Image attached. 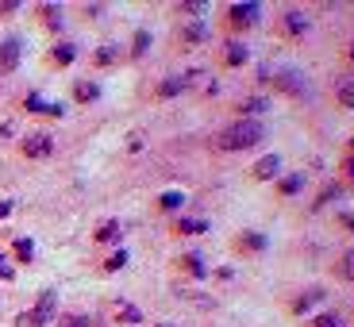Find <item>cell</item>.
Wrapping results in <instances>:
<instances>
[{
	"mask_svg": "<svg viewBox=\"0 0 354 327\" xmlns=\"http://www.w3.org/2000/svg\"><path fill=\"white\" fill-rule=\"evenodd\" d=\"M258 142H266V124L262 120H231V124L216 135V151L239 154V151H254Z\"/></svg>",
	"mask_w": 354,
	"mask_h": 327,
	"instance_id": "cell-1",
	"label": "cell"
},
{
	"mask_svg": "<svg viewBox=\"0 0 354 327\" xmlns=\"http://www.w3.org/2000/svg\"><path fill=\"white\" fill-rule=\"evenodd\" d=\"M258 81H262V85H274L277 93H285L289 100H312L308 73H304L301 66H262Z\"/></svg>",
	"mask_w": 354,
	"mask_h": 327,
	"instance_id": "cell-2",
	"label": "cell"
},
{
	"mask_svg": "<svg viewBox=\"0 0 354 327\" xmlns=\"http://www.w3.org/2000/svg\"><path fill=\"white\" fill-rule=\"evenodd\" d=\"M258 24H262V4H254V0H239V4H227L223 8V31L231 39H243Z\"/></svg>",
	"mask_w": 354,
	"mask_h": 327,
	"instance_id": "cell-3",
	"label": "cell"
},
{
	"mask_svg": "<svg viewBox=\"0 0 354 327\" xmlns=\"http://www.w3.org/2000/svg\"><path fill=\"white\" fill-rule=\"evenodd\" d=\"M277 27H281L285 39H304L312 31V16L304 8H285L281 19H277Z\"/></svg>",
	"mask_w": 354,
	"mask_h": 327,
	"instance_id": "cell-4",
	"label": "cell"
},
{
	"mask_svg": "<svg viewBox=\"0 0 354 327\" xmlns=\"http://www.w3.org/2000/svg\"><path fill=\"white\" fill-rule=\"evenodd\" d=\"M231 247L239 250L243 258H254V254H262V250L270 247V239H266L262 231H239V235L231 239Z\"/></svg>",
	"mask_w": 354,
	"mask_h": 327,
	"instance_id": "cell-5",
	"label": "cell"
},
{
	"mask_svg": "<svg viewBox=\"0 0 354 327\" xmlns=\"http://www.w3.org/2000/svg\"><path fill=\"white\" fill-rule=\"evenodd\" d=\"M19 151H24L27 158H50V154H54V139L46 131H31L24 142H19Z\"/></svg>",
	"mask_w": 354,
	"mask_h": 327,
	"instance_id": "cell-6",
	"label": "cell"
},
{
	"mask_svg": "<svg viewBox=\"0 0 354 327\" xmlns=\"http://www.w3.org/2000/svg\"><path fill=\"white\" fill-rule=\"evenodd\" d=\"M220 62L227 66V70H239V66H247V62H250V46L243 43V39H227V43H223Z\"/></svg>",
	"mask_w": 354,
	"mask_h": 327,
	"instance_id": "cell-7",
	"label": "cell"
},
{
	"mask_svg": "<svg viewBox=\"0 0 354 327\" xmlns=\"http://www.w3.org/2000/svg\"><path fill=\"white\" fill-rule=\"evenodd\" d=\"M324 301H328V292L319 289V285H312V289L297 292V301L289 304V312H292V316H308V312L316 308V304H324Z\"/></svg>",
	"mask_w": 354,
	"mask_h": 327,
	"instance_id": "cell-8",
	"label": "cell"
},
{
	"mask_svg": "<svg viewBox=\"0 0 354 327\" xmlns=\"http://www.w3.org/2000/svg\"><path fill=\"white\" fill-rule=\"evenodd\" d=\"M250 177H254V181H277V177H281V154H262V158L250 166Z\"/></svg>",
	"mask_w": 354,
	"mask_h": 327,
	"instance_id": "cell-9",
	"label": "cell"
},
{
	"mask_svg": "<svg viewBox=\"0 0 354 327\" xmlns=\"http://www.w3.org/2000/svg\"><path fill=\"white\" fill-rule=\"evenodd\" d=\"M19 54H24V43L16 35L0 39V73H12L19 66Z\"/></svg>",
	"mask_w": 354,
	"mask_h": 327,
	"instance_id": "cell-10",
	"label": "cell"
},
{
	"mask_svg": "<svg viewBox=\"0 0 354 327\" xmlns=\"http://www.w3.org/2000/svg\"><path fill=\"white\" fill-rule=\"evenodd\" d=\"M177 270H181V274H189V277H196V281H204V277H208V265H204V258L196 254V250H189V254L177 258Z\"/></svg>",
	"mask_w": 354,
	"mask_h": 327,
	"instance_id": "cell-11",
	"label": "cell"
},
{
	"mask_svg": "<svg viewBox=\"0 0 354 327\" xmlns=\"http://www.w3.org/2000/svg\"><path fill=\"white\" fill-rule=\"evenodd\" d=\"M208 39V24L204 19H185V27H181V43L185 46H196Z\"/></svg>",
	"mask_w": 354,
	"mask_h": 327,
	"instance_id": "cell-12",
	"label": "cell"
},
{
	"mask_svg": "<svg viewBox=\"0 0 354 327\" xmlns=\"http://www.w3.org/2000/svg\"><path fill=\"white\" fill-rule=\"evenodd\" d=\"M193 77H196V73H185V77H166L158 88H154V93H158V100H169V97H177V93H185Z\"/></svg>",
	"mask_w": 354,
	"mask_h": 327,
	"instance_id": "cell-13",
	"label": "cell"
},
{
	"mask_svg": "<svg viewBox=\"0 0 354 327\" xmlns=\"http://www.w3.org/2000/svg\"><path fill=\"white\" fill-rule=\"evenodd\" d=\"M274 189H277V196H297L304 189V169H301V174H281L274 181Z\"/></svg>",
	"mask_w": 354,
	"mask_h": 327,
	"instance_id": "cell-14",
	"label": "cell"
},
{
	"mask_svg": "<svg viewBox=\"0 0 354 327\" xmlns=\"http://www.w3.org/2000/svg\"><path fill=\"white\" fill-rule=\"evenodd\" d=\"M27 112H39V115H66V104H62V100L46 104L39 93H31V97H27Z\"/></svg>",
	"mask_w": 354,
	"mask_h": 327,
	"instance_id": "cell-15",
	"label": "cell"
},
{
	"mask_svg": "<svg viewBox=\"0 0 354 327\" xmlns=\"http://www.w3.org/2000/svg\"><path fill=\"white\" fill-rule=\"evenodd\" d=\"M335 100L343 108H351L354 112V73H343V77H335Z\"/></svg>",
	"mask_w": 354,
	"mask_h": 327,
	"instance_id": "cell-16",
	"label": "cell"
},
{
	"mask_svg": "<svg viewBox=\"0 0 354 327\" xmlns=\"http://www.w3.org/2000/svg\"><path fill=\"white\" fill-rule=\"evenodd\" d=\"M262 112H270V100H266V97H247V100H239V120H258Z\"/></svg>",
	"mask_w": 354,
	"mask_h": 327,
	"instance_id": "cell-17",
	"label": "cell"
},
{
	"mask_svg": "<svg viewBox=\"0 0 354 327\" xmlns=\"http://www.w3.org/2000/svg\"><path fill=\"white\" fill-rule=\"evenodd\" d=\"M35 312L46 319V324H50V319H54V312H58V292H54V289H43V292H39Z\"/></svg>",
	"mask_w": 354,
	"mask_h": 327,
	"instance_id": "cell-18",
	"label": "cell"
},
{
	"mask_svg": "<svg viewBox=\"0 0 354 327\" xmlns=\"http://www.w3.org/2000/svg\"><path fill=\"white\" fill-rule=\"evenodd\" d=\"M97 97H100L97 81H77V85H73V100H77V104H93Z\"/></svg>",
	"mask_w": 354,
	"mask_h": 327,
	"instance_id": "cell-19",
	"label": "cell"
},
{
	"mask_svg": "<svg viewBox=\"0 0 354 327\" xmlns=\"http://www.w3.org/2000/svg\"><path fill=\"white\" fill-rule=\"evenodd\" d=\"M185 208V193L181 189H169V193L158 196V212H181Z\"/></svg>",
	"mask_w": 354,
	"mask_h": 327,
	"instance_id": "cell-20",
	"label": "cell"
},
{
	"mask_svg": "<svg viewBox=\"0 0 354 327\" xmlns=\"http://www.w3.org/2000/svg\"><path fill=\"white\" fill-rule=\"evenodd\" d=\"M174 227H177V235H208V220H189V216H181Z\"/></svg>",
	"mask_w": 354,
	"mask_h": 327,
	"instance_id": "cell-21",
	"label": "cell"
},
{
	"mask_svg": "<svg viewBox=\"0 0 354 327\" xmlns=\"http://www.w3.org/2000/svg\"><path fill=\"white\" fill-rule=\"evenodd\" d=\"M73 58H77V46H73V43H58V46L50 50V62H54V66H70Z\"/></svg>",
	"mask_w": 354,
	"mask_h": 327,
	"instance_id": "cell-22",
	"label": "cell"
},
{
	"mask_svg": "<svg viewBox=\"0 0 354 327\" xmlns=\"http://www.w3.org/2000/svg\"><path fill=\"white\" fill-rule=\"evenodd\" d=\"M120 231H124V227H120V220H104L93 239H97V243H115V239H120Z\"/></svg>",
	"mask_w": 354,
	"mask_h": 327,
	"instance_id": "cell-23",
	"label": "cell"
},
{
	"mask_svg": "<svg viewBox=\"0 0 354 327\" xmlns=\"http://www.w3.org/2000/svg\"><path fill=\"white\" fill-rule=\"evenodd\" d=\"M343 193H346V189L339 185V181H331V185H328V189H324V193L316 196V204H312V208H316V212H319V208H328L331 200H339V196H343Z\"/></svg>",
	"mask_w": 354,
	"mask_h": 327,
	"instance_id": "cell-24",
	"label": "cell"
},
{
	"mask_svg": "<svg viewBox=\"0 0 354 327\" xmlns=\"http://www.w3.org/2000/svg\"><path fill=\"white\" fill-rule=\"evenodd\" d=\"M39 16H43V24L50 27V31H58V27H62V8H58V4H43V8H39Z\"/></svg>",
	"mask_w": 354,
	"mask_h": 327,
	"instance_id": "cell-25",
	"label": "cell"
},
{
	"mask_svg": "<svg viewBox=\"0 0 354 327\" xmlns=\"http://www.w3.org/2000/svg\"><path fill=\"white\" fill-rule=\"evenodd\" d=\"M308 327H343V316H339V312H319V316H312V324Z\"/></svg>",
	"mask_w": 354,
	"mask_h": 327,
	"instance_id": "cell-26",
	"label": "cell"
},
{
	"mask_svg": "<svg viewBox=\"0 0 354 327\" xmlns=\"http://www.w3.org/2000/svg\"><path fill=\"white\" fill-rule=\"evenodd\" d=\"M339 277L354 285V247H351V250H343V258H339Z\"/></svg>",
	"mask_w": 354,
	"mask_h": 327,
	"instance_id": "cell-27",
	"label": "cell"
},
{
	"mask_svg": "<svg viewBox=\"0 0 354 327\" xmlns=\"http://www.w3.org/2000/svg\"><path fill=\"white\" fill-rule=\"evenodd\" d=\"M16 327H46V319L31 308V312H19V316H16Z\"/></svg>",
	"mask_w": 354,
	"mask_h": 327,
	"instance_id": "cell-28",
	"label": "cell"
},
{
	"mask_svg": "<svg viewBox=\"0 0 354 327\" xmlns=\"http://www.w3.org/2000/svg\"><path fill=\"white\" fill-rule=\"evenodd\" d=\"M151 50V31H135V43H131V54L142 58V54Z\"/></svg>",
	"mask_w": 354,
	"mask_h": 327,
	"instance_id": "cell-29",
	"label": "cell"
},
{
	"mask_svg": "<svg viewBox=\"0 0 354 327\" xmlns=\"http://www.w3.org/2000/svg\"><path fill=\"white\" fill-rule=\"evenodd\" d=\"M12 250H16L19 262H31V258H35V243H31V239H16V247H12Z\"/></svg>",
	"mask_w": 354,
	"mask_h": 327,
	"instance_id": "cell-30",
	"label": "cell"
},
{
	"mask_svg": "<svg viewBox=\"0 0 354 327\" xmlns=\"http://www.w3.org/2000/svg\"><path fill=\"white\" fill-rule=\"evenodd\" d=\"M177 12H181V16H193V19H201V16H208V4H201V0H193V4H177Z\"/></svg>",
	"mask_w": 354,
	"mask_h": 327,
	"instance_id": "cell-31",
	"label": "cell"
},
{
	"mask_svg": "<svg viewBox=\"0 0 354 327\" xmlns=\"http://www.w3.org/2000/svg\"><path fill=\"white\" fill-rule=\"evenodd\" d=\"M115 58H120V50H115V46H100V50L93 54V62H97V66H112Z\"/></svg>",
	"mask_w": 354,
	"mask_h": 327,
	"instance_id": "cell-32",
	"label": "cell"
},
{
	"mask_svg": "<svg viewBox=\"0 0 354 327\" xmlns=\"http://www.w3.org/2000/svg\"><path fill=\"white\" fill-rule=\"evenodd\" d=\"M124 265H127V250H115V254L104 262V274H115V270H124Z\"/></svg>",
	"mask_w": 354,
	"mask_h": 327,
	"instance_id": "cell-33",
	"label": "cell"
},
{
	"mask_svg": "<svg viewBox=\"0 0 354 327\" xmlns=\"http://www.w3.org/2000/svg\"><path fill=\"white\" fill-rule=\"evenodd\" d=\"M115 319H120V324H139V308H131V304H124V308L115 312Z\"/></svg>",
	"mask_w": 354,
	"mask_h": 327,
	"instance_id": "cell-34",
	"label": "cell"
},
{
	"mask_svg": "<svg viewBox=\"0 0 354 327\" xmlns=\"http://www.w3.org/2000/svg\"><path fill=\"white\" fill-rule=\"evenodd\" d=\"M339 174H343V177H346V185L354 189V158H351V154H346V158L339 162Z\"/></svg>",
	"mask_w": 354,
	"mask_h": 327,
	"instance_id": "cell-35",
	"label": "cell"
},
{
	"mask_svg": "<svg viewBox=\"0 0 354 327\" xmlns=\"http://www.w3.org/2000/svg\"><path fill=\"white\" fill-rule=\"evenodd\" d=\"M16 277V270H12V262H8V254L0 250V281H12Z\"/></svg>",
	"mask_w": 354,
	"mask_h": 327,
	"instance_id": "cell-36",
	"label": "cell"
},
{
	"mask_svg": "<svg viewBox=\"0 0 354 327\" xmlns=\"http://www.w3.org/2000/svg\"><path fill=\"white\" fill-rule=\"evenodd\" d=\"M127 151H131V154L142 151V131H131V135H127Z\"/></svg>",
	"mask_w": 354,
	"mask_h": 327,
	"instance_id": "cell-37",
	"label": "cell"
},
{
	"mask_svg": "<svg viewBox=\"0 0 354 327\" xmlns=\"http://www.w3.org/2000/svg\"><path fill=\"white\" fill-rule=\"evenodd\" d=\"M62 327H88V319H85V316H66Z\"/></svg>",
	"mask_w": 354,
	"mask_h": 327,
	"instance_id": "cell-38",
	"label": "cell"
},
{
	"mask_svg": "<svg viewBox=\"0 0 354 327\" xmlns=\"http://www.w3.org/2000/svg\"><path fill=\"white\" fill-rule=\"evenodd\" d=\"M216 277H220V281H231V277H235V270H231V265H220V270H216Z\"/></svg>",
	"mask_w": 354,
	"mask_h": 327,
	"instance_id": "cell-39",
	"label": "cell"
},
{
	"mask_svg": "<svg viewBox=\"0 0 354 327\" xmlns=\"http://www.w3.org/2000/svg\"><path fill=\"white\" fill-rule=\"evenodd\" d=\"M16 8H19L16 0H4V4H0V16H4V12H16Z\"/></svg>",
	"mask_w": 354,
	"mask_h": 327,
	"instance_id": "cell-40",
	"label": "cell"
},
{
	"mask_svg": "<svg viewBox=\"0 0 354 327\" xmlns=\"http://www.w3.org/2000/svg\"><path fill=\"white\" fill-rule=\"evenodd\" d=\"M4 216H12V200H0V220H4Z\"/></svg>",
	"mask_w": 354,
	"mask_h": 327,
	"instance_id": "cell-41",
	"label": "cell"
},
{
	"mask_svg": "<svg viewBox=\"0 0 354 327\" xmlns=\"http://www.w3.org/2000/svg\"><path fill=\"white\" fill-rule=\"evenodd\" d=\"M339 223H343L346 231H354V216H339Z\"/></svg>",
	"mask_w": 354,
	"mask_h": 327,
	"instance_id": "cell-42",
	"label": "cell"
},
{
	"mask_svg": "<svg viewBox=\"0 0 354 327\" xmlns=\"http://www.w3.org/2000/svg\"><path fill=\"white\" fill-rule=\"evenodd\" d=\"M346 62H354V39H351V46H346Z\"/></svg>",
	"mask_w": 354,
	"mask_h": 327,
	"instance_id": "cell-43",
	"label": "cell"
},
{
	"mask_svg": "<svg viewBox=\"0 0 354 327\" xmlns=\"http://www.w3.org/2000/svg\"><path fill=\"white\" fill-rule=\"evenodd\" d=\"M346 154H351V158H354V135H351V142H346Z\"/></svg>",
	"mask_w": 354,
	"mask_h": 327,
	"instance_id": "cell-44",
	"label": "cell"
},
{
	"mask_svg": "<svg viewBox=\"0 0 354 327\" xmlns=\"http://www.w3.org/2000/svg\"><path fill=\"white\" fill-rule=\"evenodd\" d=\"M158 327H174V324H158Z\"/></svg>",
	"mask_w": 354,
	"mask_h": 327,
	"instance_id": "cell-45",
	"label": "cell"
}]
</instances>
